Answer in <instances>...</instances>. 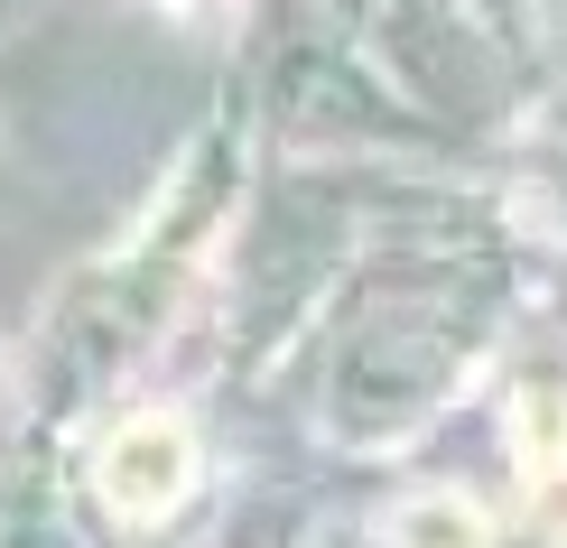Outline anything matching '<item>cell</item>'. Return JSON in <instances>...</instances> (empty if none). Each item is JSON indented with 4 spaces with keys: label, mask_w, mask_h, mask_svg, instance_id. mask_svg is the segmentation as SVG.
I'll return each instance as SVG.
<instances>
[{
    "label": "cell",
    "mask_w": 567,
    "mask_h": 548,
    "mask_svg": "<svg viewBox=\"0 0 567 548\" xmlns=\"http://www.w3.org/2000/svg\"><path fill=\"white\" fill-rule=\"evenodd\" d=\"M186 474H196V456H186V427H177V418H131L122 437L103 446L93 484H103V503H112V511L150 520V511H168L177 493H186Z\"/></svg>",
    "instance_id": "obj_1"
}]
</instances>
